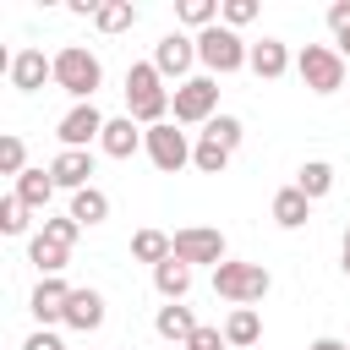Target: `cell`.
<instances>
[{
  "label": "cell",
  "instance_id": "cell-17",
  "mask_svg": "<svg viewBox=\"0 0 350 350\" xmlns=\"http://www.w3.org/2000/svg\"><path fill=\"white\" fill-rule=\"evenodd\" d=\"M153 328H159V339H175V345H191V334H197V317L180 306V301H170V306H159V317H153Z\"/></svg>",
  "mask_w": 350,
  "mask_h": 350
},
{
  "label": "cell",
  "instance_id": "cell-27",
  "mask_svg": "<svg viewBox=\"0 0 350 350\" xmlns=\"http://www.w3.org/2000/svg\"><path fill=\"white\" fill-rule=\"evenodd\" d=\"M191 164H197L202 175H219V170L230 164V148H224V142H213V137H202V142H197V153H191Z\"/></svg>",
  "mask_w": 350,
  "mask_h": 350
},
{
  "label": "cell",
  "instance_id": "cell-21",
  "mask_svg": "<svg viewBox=\"0 0 350 350\" xmlns=\"http://www.w3.org/2000/svg\"><path fill=\"white\" fill-rule=\"evenodd\" d=\"M16 197H22L27 208H44V202L55 197V175H49V170H22V175H16Z\"/></svg>",
  "mask_w": 350,
  "mask_h": 350
},
{
  "label": "cell",
  "instance_id": "cell-3",
  "mask_svg": "<svg viewBox=\"0 0 350 350\" xmlns=\"http://www.w3.org/2000/svg\"><path fill=\"white\" fill-rule=\"evenodd\" d=\"M213 295L235 301V306H252L268 295V268L262 262H219L213 268Z\"/></svg>",
  "mask_w": 350,
  "mask_h": 350
},
{
  "label": "cell",
  "instance_id": "cell-7",
  "mask_svg": "<svg viewBox=\"0 0 350 350\" xmlns=\"http://www.w3.org/2000/svg\"><path fill=\"white\" fill-rule=\"evenodd\" d=\"M213 104H219V82L213 77H186L180 88H175V98H170V109H175V120H213Z\"/></svg>",
  "mask_w": 350,
  "mask_h": 350
},
{
  "label": "cell",
  "instance_id": "cell-25",
  "mask_svg": "<svg viewBox=\"0 0 350 350\" xmlns=\"http://www.w3.org/2000/svg\"><path fill=\"white\" fill-rule=\"evenodd\" d=\"M27 257L38 262V273H44V279H60V268H66V257H71V252H66V246H55V241H44V235H33Z\"/></svg>",
  "mask_w": 350,
  "mask_h": 350
},
{
  "label": "cell",
  "instance_id": "cell-6",
  "mask_svg": "<svg viewBox=\"0 0 350 350\" xmlns=\"http://www.w3.org/2000/svg\"><path fill=\"white\" fill-rule=\"evenodd\" d=\"M142 148H148V159H153V170H164V175H175L197 148L186 142V131H175L170 120H159V126H148L142 131Z\"/></svg>",
  "mask_w": 350,
  "mask_h": 350
},
{
  "label": "cell",
  "instance_id": "cell-31",
  "mask_svg": "<svg viewBox=\"0 0 350 350\" xmlns=\"http://www.w3.org/2000/svg\"><path fill=\"white\" fill-rule=\"evenodd\" d=\"M77 230H82V224H77V219H71V213H66V219H44V230H38V235H44V241H55V246H66V252H71V241H77Z\"/></svg>",
  "mask_w": 350,
  "mask_h": 350
},
{
  "label": "cell",
  "instance_id": "cell-10",
  "mask_svg": "<svg viewBox=\"0 0 350 350\" xmlns=\"http://www.w3.org/2000/svg\"><path fill=\"white\" fill-rule=\"evenodd\" d=\"M104 126H109V120H104L93 104H77V109L60 120V142H66V148H88L93 137H104Z\"/></svg>",
  "mask_w": 350,
  "mask_h": 350
},
{
  "label": "cell",
  "instance_id": "cell-28",
  "mask_svg": "<svg viewBox=\"0 0 350 350\" xmlns=\"http://www.w3.org/2000/svg\"><path fill=\"white\" fill-rule=\"evenodd\" d=\"M0 230H5V235H22V230H27V202H22L16 191L0 202Z\"/></svg>",
  "mask_w": 350,
  "mask_h": 350
},
{
  "label": "cell",
  "instance_id": "cell-24",
  "mask_svg": "<svg viewBox=\"0 0 350 350\" xmlns=\"http://www.w3.org/2000/svg\"><path fill=\"white\" fill-rule=\"evenodd\" d=\"M295 186L317 202V197H328L334 191V164H323V159H312V164H301V175H295Z\"/></svg>",
  "mask_w": 350,
  "mask_h": 350
},
{
  "label": "cell",
  "instance_id": "cell-23",
  "mask_svg": "<svg viewBox=\"0 0 350 350\" xmlns=\"http://www.w3.org/2000/svg\"><path fill=\"white\" fill-rule=\"evenodd\" d=\"M257 339H262L257 312H252V306H235V312H230V323H224V345H257Z\"/></svg>",
  "mask_w": 350,
  "mask_h": 350
},
{
  "label": "cell",
  "instance_id": "cell-34",
  "mask_svg": "<svg viewBox=\"0 0 350 350\" xmlns=\"http://www.w3.org/2000/svg\"><path fill=\"white\" fill-rule=\"evenodd\" d=\"M328 27H334L339 38L350 33V0H334V5H328Z\"/></svg>",
  "mask_w": 350,
  "mask_h": 350
},
{
  "label": "cell",
  "instance_id": "cell-37",
  "mask_svg": "<svg viewBox=\"0 0 350 350\" xmlns=\"http://www.w3.org/2000/svg\"><path fill=\"white\" fill-rule=\"evenodd\" d=\"M312 350H350V345H339V339H317Z\"/></svg>",
  "mask_w": 350,
  "mask_h": 350
},
{
  "label": "cell",
  "instance_id": "cell-13",
  "mask_svg": "<svg viewBox=\"0 0 350 350\" xmlns=\"http://www.w3.org/2000/svg\"><path fill=\"white\" fill-rule=\"evenodd\" d=\"M98 148H104L109 159H131V153L142 148V131H137V120H131V115L109 120V126H104V137H98Z\"/></svg>",
  "mask_w": 350,
  "mask_h": 350
},
{
  "label": "cell",
  "instance_id": "cell-33",
  "mask_svg": "<svg viewBox=\"0 0 350 350\" xmlns=\"http://www.w3.org/2000/svg\"><path fill=\"white\" fill-rule=\"evenodd\" d=\"M257 16V0H224V27H246Z\"/></svg>",
  "mask_w": 350,
  "mask_h": 350
},
{
  "label": "cell",
  "instance_id": "cell-4",
  "mask_svg": "<svg viewBox=\"0 0 350 350\" xmlns=\"http://www.w3.org/2000/svg\"><path fill=\"white\" fill-rule=\"evenodd\" d=\"M197 60L208 66V71H219V77H230V71H241L246 60H252V49L235 38V27H208V33H197Z\"/></svg>",
  "mask_w": 350,
  "mask_h": 350
},
{
  "label": "cell",
  "instance_id": "cell-19",
  "mask_svg": "<svg viewBox=\"0 0 350 350\" xmlns=\"http://www.w3.org/2000/svg\"><path fill=\"white\" fill-rule=\"evenodd\" d=\"M153 284H159L164 301H186V290H191V268H186L180 257H170V262L153 268Z\"/></svg>",
  "mask_w": 350,
  "mask_h": 350
},
{
  "label": "cell",
  "instance_id": "cell-12",
  "mask_svg": "<svg viewBox=\"0 0 350 350\" xmlns=\"http://www.w3.org/2000/svg\"><path fill=\"white\" fill-rule=\"evenodd\" d=\"M44 77H55V60H44V49H22V55L11 60V88L38 93V88H44Z\"/></svg>",
  "mask_w": 350,
  "mask_h": 350
},
{
  "label": "cell",
  "instance_id": "cell-18",
  "mask_svg": "<svg viewBox=\"0 0 350 350\" xmlns=\"http://www.w3.org/2000/svg\"><path fill=\"white\" fill-rule=\"evenodd\" d=\"M262 82H273V77H284V66H290V55H284V44L279 38H262V44H252V60H246Z\"/></svg>",
  "mask_w": 350,
  "mask_h": 350
},
{
  "label": "cell",
  "instance_id": "cell-38",
  "mask_svg": "<svg viewBox=\"0 0 350 350\" xmlns=\"http://www.w3.org/2000/svg\"><path fill=\"white\" fill-rule=\"evenodd\" d=\"M345 55H350V33H345V38H339V60H345Z\"/></svg>",
  "mask_w": 350,
  "mask_h": 350
},
{
  "label": "cell",
  "instance_id": "cell-36",
  "mask_svg": "<svg viewBox=\"0 0 350 350\" xmlns=\"http://www.w3.org/2000/svg\"><path fill=\"white\" fill-rule=\"evenodd\" d=\"M22 350H66V345H60V339H55V334H44V328H38V334H33V339H27V345H22Z\"/></svg>",
  "mask_w": 350,
  "mask_h": 350
},
{
  "label": "cell",
  "instance_id": "cell-39",
  "mask_svg": "<svg viewBox=\"0 0 350 350\" xmlns=\"http://www.w3.org/2000/svg\"><path fill=\"white\" fill-rule=\"evenodd\" d=\"M345 273H350V230H345Z\"/></svg>",
  "mask_w": 350,
  "mask_h": 350
},
{
  "label": "cell",
  "instance_id": "cell-8",
  "mask_svg": "<svg viewBox=\"0 0 350 350\" xmlns=\"http://www.w3.org/2000/svg\"><path fill=\"white\" fill-rule=\"evenodd\" d=\"M170 257H180L186 268L191 262H224V235L219 230H202V224H191V230H175L170 235Z\"/></svg>",
  "mask_w": 350,
  "mask_h": 350
},
{
  "label": "cell",
  "instance_id": "cell-16",
  "mask_svg": "<svg viewBox=\"0 0 350 350\" xmlns=\"http://www.w3.org/2000/svg\"><path fill=\"white\" fill-rule=\"evenodd\" d=\"M66 323L82 328V334H93V328L104 323V295H98V290H71V301H66Z\"/></svg>",
  "mask_w": 350,
  "mask_h": 350
},
{
  "label": "cell",
  "instance_id": "cell-26",
  "mask_svg": "<svg viewBox=\"0 0 350 350\" xmlns=\"http://www.w3.org/2000/svg\"><path fill=\"white\" fill-rule=\"evenodd\" d=\"M93 22H98L104 33H126V27L137 22V5H131V0H104V11H98Z\"/></svg>",
  "mask_w": 350,
  "mask_h": 350
},
{
  "label": "cell",
  "instance_id": "cell-15",
  "mask_svg": "<svg viewBox=\"0 0 350 350\" xmlns=\"http://www.w3.org/2000/svg\"><path fill=\"white\" fill-rule=\"evenodd\" d=\"M66 301H71V290H66L60 279H38V290H33V317H38V323H66Z\"/></svg>",
  "mask_w": 350,
  "mask_h": 350
},
{
  "label": "cell",
  "instance_id": "cell-5",
  "mask_svg": "<svg viewBox=\"0 0 350 350\" xmlns=\"http://www.w3.org/2000/svg\"><path fill=\"white\" fill-rule=\"evenodd\" d=\"M295 71H301V82H306L312 93H339V88H345V60H339V49H328V44H306L301 60H295Z\"/></svg>",
  "mask_w": 350,
  "mask_h": 350
},
{
  "label": "cell",
  "instance_id": "cell-11",
  "mask_svg": "<svg viewBox=\"0 0 350 350\" xmlns=\"http://www.w3.org/2000/svg\"><path fill=\"white\" fill-rule=\"evenodd\" d=\"M49 175H55V186L82 191V186H88V175H93V153H88V148H66V153H55Z\"/></svg>",
  "mask_w": 350,
  "mask_h": 350
},
{
  "label": "cell",
  "instance_id": "cell-22",
  "mask_svg": "<svg viewBox=\"0 0 350 350\" xmlns=\"http://www.w3.org/2000/svg\"><path fill=\"white\" fill-rule=\"evenodd\" d=\"M131 257H137V262H153V268L170 262V235H164V230H137V235H131Z\"/></svg>",
  "mask_w": 350,
  "mask_h": 350
},
{
  "label": "cell",
  "instance_id": "cell-9",
  "mask_svg": "<svg viewBox=\"0 0 350 350\" xmlns=\"http://www.w3.org/2000/svg\"><path fill=\"white\" fill-rule=\"evenodd\" d=\"M191 60H197V38H186V33H164V38H159V49H153L159 77H186V71H191Z\"/></svg>",
  "mask_w": 350,
  "mask_h": 350
},
{
  "label": "cell",
  "instance_id": "cell-2",
  "mask_svg": "<svg viewBox=\"0 0 350 350\" xmlns=\"http://www.w3.org/2000/svg\"><path fill=\"white\" fill-rule=\"evenodd\" d=\"M55 82H60L71 98H88V104H93L98 82H104V66H98V55H88L82 44H66V49L55 55Z\"/></svg>",
  "mask_w": 350,
  "mask_h": 350
},
{
  "label": "cell",
  "instance_id": "cell-30",
  "mask_svg": "<svg viewBox=\"0 0 350 350\" xmlns=\"http://www.w3.org/2000/svg\"><path fill=\"white\" fill-rule=\"evenodd\" d=\"M202 137H213V142H224V148L235 153V142H241V120H235V115H213Z\"/></svg>",
  "mask_w": 350,
  "mask_h": 350
},
{
  "label": "cell",
  "instance_id": "cell-1",
  "mask_svg": "<svg viewBox=\"0 0 350 350\" xmlns=\"http://www.w3.org/2000/svg\"><path fill=\"white\" fill-rule=\"evenodd\" d=\"M170 98H175V93L164 88V77H159V66H153V60H142V66H131V71H126V104H131V120H137L142 131L164 120Z\"/></svg>",
  "mask_w": 350,
  "mask_h": 350
},
{
  "label": "cell",
  "instance_id": "cell-32",
  "mask_svg": "<svg viewBox=\"0 0 350 350\" xmlns=\"http://www.w3.org/2000/svg\"><path fill=\"white\" fill-rule=\"evenodd\" d=\"M22 137H0V175H22Z\"/></svg>",
  "mask_w": 350,
  "mask_h": 350
},
{
  "label": "cell",
  "instance_id": "cell-14",
  "mask_svg": "<svg viewBox=\"0 0 350 350\" xmlns=\"http://www.w3.org/2000/svg\"><path fill=\"white\" fill-rule=\"evenodd\" d=\"M312 219V197L301 191V186H284V191H273V224H284V230H301Z\"/></svg>",
  "mask_w": 350,
  "mask_h": 350
},
{
  "label": "cell",
  "instance_id": "cell-20",
  "mask_svg": "<svg viewBox=\"0 0 350 350\" xmlns=\"http://www.w3.org/2000/svg\"><path fill=\"white\" fill-rule=\"evenodd\" d=\"M71 219H77V224H104V219H109V197H104L98 186L71 191Z\"/></svg>",
  "mask_w": 350,
  "mask_h": 350
},
{
  "label": "cell",
  "instance_id": "cell-29",
  "mask_svg": "<svg viewBox=\"0 0 350 350\" xmlns=\"http://www.w3.org/2000/svg\"><path fill=\"white\" fill-rule=\"evenodd\" d=\"M213 16H219V5L213 0H180V22H191V27H213Z\"/></svg>",
  "mask_w": 350,
  "mask_h": 350
},
{
  "label": "cell",
  "instance_id": "cell-35",
  "mask_svg": "<svg viewBox=\"0 0 350 350\" xmlns=\"http://www.w3.org/2000/svg\"><path fill=\"white\" fill-rule=\"evenodd\" d=\"M219 345H224V334H219V328H197L186 350H219Z\"/></svg>",
  "mask_w": 350,
  "mask_h": 350
}]
</instances>
